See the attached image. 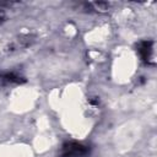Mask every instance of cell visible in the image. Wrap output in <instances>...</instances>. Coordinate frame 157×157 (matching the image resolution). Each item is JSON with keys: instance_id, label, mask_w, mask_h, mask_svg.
<instances>
[{"instance_id": "1", "label": "cell", "mask_w": 157, "mask_h": 157, "mask_svg": "<svg viewBox=\"0 0 157 157\" xmlns=\"http://www.w3.org/2000/svg\"><path fill=\"white\" fill-rule=\"evenodd\" d=\"M91 153V146L78 141H65L59 152V157H87Z\"/></svg>"}, {"instance_id": "2", "label": "cell", "mask_w": 157, "mask_h": 157, "mask_svg": "<svg viewBox=\"0 0 157 157\" xmlns=\"http://www.w3.org/2000/svg\"><path fill=\"white\" fill-rule=\"evenodd\" d=\"M135 52L139 55L140 60L148 66L156 65V54H155V40L153 39H142L135 44Z\"/></svg>"}, {"instance_id": "3", "label": "cell", "mask_w": 157, "mask_h": 157, "mask_svg": "<svg viewBox=\"0 0 157 157\" xmlns=\"http://www.w3.org/2000/svg\"><path fill=\"white\" fill-rule=\"evenodd\" d=\"M26 82V77L16 71H1L0 70V86L21 85Z\"/></svg>"}, {"instance_id": "4", "label": "cell", "mask_w": 157, "mask_h": 157, "mask_svg": "<svg viewBox=\"0 0 157 157\" xmlns=\"http://www.w3.org/2000/svg\"><path fill=\"white\" fill-rule=\"evenodd\" d=\"M34 42V37L33 36H20L10 47H9V50L12 52V50H17L20 48H26V47H29L32 43Z\"/></svg>"}, {"instance_id": "5", "label": "cell", "mask_w": 157, "mask_h": 157, "mask_svg": "<svg viewBox=\"0 0 157 157\" xmlns=\"http://www.w3.org/2000/svg\"><path fill=\"white\" fill-rule=\"evenodd\" d=\"M5 17H6V15H5V10L1 7V5H0V23H2L4 21H5Z\"/></svg>"}]
</instances>
